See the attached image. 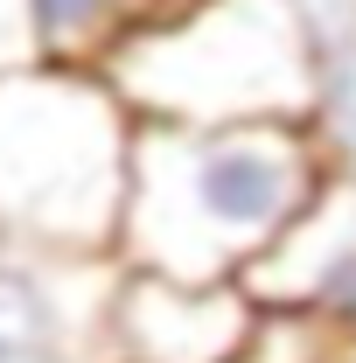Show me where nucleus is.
Masks as SVG:
<instances>
[{
  "label": "nucleus",
  "mask_w": 356,
  "mask_h": 363,
  "mask_svg": "<svg viewBox=\"0 0 356 363\" xmlns=\"http://www.w3.org/2000/svg\"><path fill=\"white\" fill-rule=\"evenodd\" d=\"M343 175L321 119L272 126H140L119 266L182 286H245Z\"/></svg>",
  "instance_id": "obj_1"
},
{
  "label": "nucleus",
  "mask_w": 356,
  "mask_h": 363,
  "mask_svg": "<svg viewBox=\"0 0 356 363\" xmlns=\"http://www.w3.org/2000/svg\"><path fill=\"white\" fill-rule=\"evenodd\" d=\"M140 119L105 70L35 63L0 77V245L7 259H119Z\"/></svg>",
  "instance_id": "obj_2"
},
{
  "label": "nucleus",
  "mask_w": 356,
  "mask_h": 363,
  "mask_svg": "<svg viewBox=\"0 0 356 363\" xmlns=\"http://www.w3.org/2000/svg\"><path fill=\"white\" fill-rule=\"evenodd\" d=\"M140 126H272L321 119L328 56L301 0H203L140 28L105 63Z\"/></svg>",
  "instance_id": "obj_3"
},
{
  "label": "nucleus",
  "mask_w": 356,
  "mask_h": 363,
  "mask_svg": "<svg viewBox=\"0 0 356 363\" xmlns=\"http://www.w3.org/2000/svg\"><path fill=\"white\" fill-rule=\"evenodd\" d=\"M266 308L245 286H182L119 266L112 363H245Z\"/></svg>",
  "instance_id": "obj_4"
},
{
  "label": "nucleus",
  "mask_w": 356,
  "mask_h": 363,
  "mask_svg": "<svg viewBox=\"0 0 356 363\" xmlns=\"http://www.w3.org/2000/svg\"><path fill=\"white\" fill-rule=\"evenodd\" d=\"M245 294L266 315H308L356 342V168H343L321 203L245 272Z\"/></svg>",
  "instance_id": "obj_5"
},
{
  "label": "nucleus",
  "mask_w": 356,
  "mask_h": 363,
  "mask_svg": "<svg viewBox=\"0 0 356 363\" xmlns=\"http://www.w3.org/2000/svg\"><path fill=\"white\" fill-rule=\"evenodd\" d=\"M147 28V0H35L43 63L56 70H105Z\"/></svg>",
  "instance_id": "obj_6"
},
{
  "label": "nucleus",
  "mask_w": 356,
  "mask_h": 363,
  "mask_svg": "<svg viewBox=\"0 0 356 363\" xmlns=\"http://www.w3.org/2000/svg\"><path fill=\"white\" fill-rule=\"evenodd\" d=\"M43 63V35H35V0H0V77H21Z\"/></svg>",
  "instance_id": "obj_7"
},
{
  "label": "nucleus",
  "mask_w": 356,
  "mask_h": 363,
  "mask_svg": "<svg viewBox=\"0 0 356 363\" xmlns=\"http://www.w3.org/2000/svg\"><path fill=\"white\" fill-rule=\"evenodd\" d=\"M0 266H7V245H0Z\"/></svg>",
  "instance_id": "obj_8"
},
{
  "label": "nucleus",
  "mask_w": 356,
  "mask_h": 363,
  "mask_svg": "<svg viewBox=\"0 0 356 363\" xmlns=\"http://www.w3.org/2000/svg\"><path fill=\"white\" fill-rule=\"evenodd\" d=\"M350 363H356V342H350Z\"/></svg>",
  "instance_id": "obj_9"
}]
</instances>
